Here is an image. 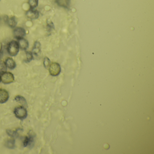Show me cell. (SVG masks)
<instances>
[{
    "label": "cell",
    "instance_id": "14",
    "mask_svg": "<svg viewBox=\"0 0 154 154\" xmlns=\"http://www.w3.org/2000/svg\"><path fill=\"white\" fill-rule=\"evenodd\" d=\"M56 2L58 6L67 8L69 5V0H56Z\"/></svg>",
    "mask_w": 154,
    "mask_h": 154
},
{
    "label": "cell",
    "instance_id": "18",
    "mask_svg": "<svg viewBox=\"0 0 154 154\" xmlns=\"http://www.w3.org/2000/svg\"><path fill=\"white\" fill-rule=\"evenodd\" d=\"M51 63L50 59L48 57H45L44 58V66L45 68H46V69H48Z\"/></svg>",
    "mask_w": 154,
    "mask_h": 154
},
{
    "label": "cell",
    "instance_id": "9",
    "mask_svg": "<svg viewBox=\"0 0 154 154\" xmlns=\"http://www.w3.org/2000/svg\"><path fill=\"white\" fill-rule=\"evenodd\" d=\"M4 62H5L7 68H9L11 70H13L16 68V66H17L16 62L12 58L8 57Z\"/></svg>",
    "mask_w": 154,
    "mask_h": 154
},
{
    "label": "cell",
    "instance_id": "3",
    "mask_svg": "<svg viewBox=\"0 0 154 154\" xmlns=\"http://www.w3.org/2000/svg\"><path fill=\"white\" fill-rule=\"evenodd\" d=\"M1 82L4 84H9L15 81L14 75L10 72H5L1 74Z\"/></svg>",
    "mask_w": 154,
    "mask_h": 154
},
{
    "label": "cell",
    "instance_id": "1",
    "mask_svg": "<svg viewBox=\"0 0 154 154\" xmlns=\"http://www.w3.org/2000/svg\"><path fill=\"white\" fill-rule=\"evenodd\" d=\"M7 51L9 54L11 56H17L19 52L20 47L17 41L12 40L8 44Z\"/></svg>",
    "mask_w": 154,
    "mask_h": 154
},
{
    "label": "cell",
    "instance_id": "6",
    "mask_svg": "<svg viewBox=\"0 0 154 154\" xmlns=\"http://www.w3.org/2000/svg\"><path fill=\"white\" fill-rule=\"evenodd\" d=\"M9 98V94L8 91L3 89H0V103L7 102Z\"/></svg>",
    "mask_w": 154,
    "mask_h": 154
},
{
    "label": "cell",
    "instance_id": "11",
    "mask_svg": "<svg viewBox=\"0 0 154 154\" xmlns=\"http://www.w3.org/2000/svg\"><path fill=\"white\" fill-rule=\"evenodd\" d=\"M15 100L19 103H20L24 107H27V103L26 99L21 95H17L15 97Z\"/></svg>",
    "mask_w": 154,
    "mask_h": 154
},
{
    "label": "cell",
    "instance_id": "8",
    "mask_svg": "<svg viewBox=\"0 0 154 154\" xmlns=\"http://www.w3.org/2000/svg\"><path fill=\"white\" fill-rule=\"evenodd\" d=\"M17 41L18 43L20 48L23 50H26L29 47V42L27 39H25L24 38L18 39Z\"/></svg>",
    "mask_w": 154,
    "mask_h": 154
},
{
    "label": "cell",
    "instance_id": "4",
    "mask_svg": "<svg viewBox=\"0 0 154 154\" xmlns=\"http://www.w3.org/2000/svg\"><path fill=\"white\" fill-rule=\"evenodd\" d=\"M48 69L49 73L53 76H57L61 72V66L58 63H52L50 64Z\"/></svg>",
    "mask_w": 154,
    "mask_h": 154
},
{
    "label": "cell",
    "instance_id": "7",
    "mask_svg": "<svg viewBox=\"0 0 154 154\" xmlns=\"http://www.w3.org/2000/svg\"><path fill=\"white\" fill-rule=\"evenodd\" d=\"M27 17L29 19L36 20L39 17V12L34 9H30L26 13Z\"/></svg>",
    "mask_w": 154,
    "mask_h": 154
},
{
    "label": "cell",
    "instance_id": "12",
    "mask_svg": "<svg viewBox=\"0 0 154 154\" xmlns=\"http://www.w3.org/2000/svg\"><path fill=\"white\" fill-rule=\"evenodd\" d=\"M8 25L12 28H15L17 24V21L15 17H12L8 18L7 20Z\"/></svg>",
    "mask_w": 154,
    "mask_h": 154
},
{
    "label": "cell",
    "instance_id": "10",
    "mask_svg": "<svg viewBox=\"0 0 154 154\" xmlns=\"http://www.w3.org/2000/svg\"><path fill=\"white\" fill-rule=\"evenodd\" d=\"M41 44L38 41H36L34 44V47H33V49H32V54H33L37 55L40 51H41Z\"/></svg>",
    "mask_w": 154,
    "mask_h": 154
},
{
    "label": "cell",
    "instance_id": "20",
    "mask_svg": "<svg viewBox=\"0 0 154 154\" xmlns=\"http://www.w3.org/2000/svg\"><path fill=\"white\" fill-rule=\"evenodd\" d=\"M1 82V75H0V82Z\"/></svg>",
    "mask_w": 154,
    "mask_h": 154
},
{
    "label": "cell",
    "instance_id": "21",
    "mask_svg": "<svg viewBox=\"0 0 154 154\" xmlns=\"http://www.w3.org/2000/svg\"><path fill=\"white\" fill-rule=\"evenodd\" d=\"M0 1H1V0H0Z\"/></svg>",
    "mask_w": 154,
    "mask_h": 154
},
{
    "label": "cell",
    "instance_id": "5",
    "mask_svg": "<svg viewBox=\"0 0 154 154\" xmlns=\"http://www.w3.org/2000/svg\"><path fill=\"white\" fill-rule=\"evenodd\" d=\"M13 35L16 39H20L23 38L26 35V31L23 28L21 27H17L14 28L13 31Z\"/></svg>",
    "mask_w": 154,
    "mask_h": 154
},
{
    "label": "cell",
    "instance_id": "2",
    "mask_svg": "<svg viewBox=\"0 0 154 154\" xmlns=\"http://www.w3.org/2000/svg\"><path fill=\"white\" fill-rule=\"evenodd\" d=\"M14 113L15 116L19 119L24 120L27 117V111L23 106L16 107L14 109Z\"/></svg>",
    "mask_w": 154,
    "mask_h": 154
},
{
    "label": "cell",
    "instance_id": "19",
    "mask_svg": "<svg viewBox=\"0 0 154 154\" xmlns=\"http://www.w3.org/2000/svg\"><path fill=\"white\" fill-rule=\"evenodd\" d=\"M11 144L12 146H14V145H15V141H14V140L10 139L8 140V143L7 144V145H8V147L10 148H13V147H12V146H11Z\"/></svg>",
    "mask_w": 154,
    "mask_h": 154
},
{
    "label": "cell",
    "instance_id": "15",
    "mask_svg": "<svg viewBox=\"0 0 154 154\" xmlns=\"http://www.w3.org/2000/svg\"><path fill=\"white\" fill-rule=\"evenodd\" d=\"M38 0H29V4L30 9H35L38 5Z\"/></svg>",
    "mask_w": 154,
    "mask_h": 154
},
{
    "label": "cell",
    "instance_id": "16",
    "mask_svg": "<svg viewBox=\"0 0 154 154\" xmlns=\"http://www.w3.org/2000/svg\"><path fill=\"white\" fill-rule=\"evenodd\" d=\"M26 62L29 63L33 59V54L32 52L26 51Z\"/></svg>",
    "mask_w": 154,
    "mask_h": 154
},
{
    "label": "cell",
    "instance_id": "17",
    "mask_svg": "<svg viewBox=\"0 0 154 154\" xmlns=\"http://www.w3.org/2000/svg\"><path fill=\"white\" fill-rule=\"evenodd\" d=\"M7 68L5 62L0 61V74L7 72Z\"/></svg>",
    "mask_w": 154,
    "mask_h": 154
},
{
    "label": "cell",
    "instance_id": "13",
    "mask_svg": "<svg viewBox=\"0 0 154 154\" xmlns=\"http://www.w3.org/2000/svg\"><path fill=\"white\" fill-rule=\"evenodd\" d=\"M33 141H34V138L32 136H29V137H26L23 142V146L24 147L29 146L33 143Z\"/></svg>",
    "mask_w": 154,
    "mask_h": 154
}]
</instances>
